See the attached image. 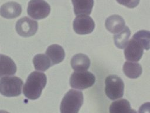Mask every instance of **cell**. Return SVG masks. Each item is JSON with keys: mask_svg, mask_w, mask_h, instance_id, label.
<instances>
[{"mask_svg": "<svg viewBox=\"0 0 150 113\" xmlns=\"http://www.w3.org/2000/svg\"><path fill=\"white\" fill-rule=\"evenodd\" d=\"M47 82L46 75L38 71L32 72L28 77L23 88V93L28 99L35 100L41 95Z\"/></svg>", "mask_w": 150, "mask_h": 113, "instance_id": "cell-1", "label": "cell"}, {"mask_svg": "<svg viewBox=\"0 0 150 113\" xmlns=\"http://www.w3.org/2000/svg\"><path fill=\"white\" fill-rule=\"evenodd\" d=\"M81 91L70 89L64 96L60 104V113H78L83 104Z\"/></svg>", "mask_w": 150, "mask_h": 113, "instance_id": "cell-2", "label": "cell"}, {"mask_svg": "<svg viewBox=\"0 0 150 113\" xmlns=\"http://www.w3.org/2000/svg\"><path fill=\"white\" fill-rule=\"evenodd\" d=\"M23 81L18 77H5L0 79V93L5 97L21 95Z\"/></svg>", "mask_w": 150, "mask_h": 113, "instance_id": "cell-3", "label": "cell"}, {"mask_svg": "<svg viewBox=\"0 0 150 113\" xmlns=\"http://www.w3.org/2000/svg\"><path fill=\"white\" fill-rule=\"evenodd\" d=\"M105 92L111 100H116L122 97L124 84L121 78L117 75L108 76L105 80Z\"/></svg>", "mask_w": 150, "mask_h": 113, "instance_id": "cell-4", "label": "cell"}, {"mask_svg": "<svg viewBox=\"0 0 150 113\" xmlns=\"http://www.w3.org/2000/svg\"><path fill=\"white\" fill-rule=\"evenodd\" d=\"M95 81L94 75L89 71H74L70 77V84L73 88L83 90L93 86Z\"/></svg>", "mask_w": 150, "mask_h": 113, "instance_id": "cell-5", "label": "cell"}, {"mask_svg": "<svg viewBox=\"0 0 150 113\" xmlns=\"http://www.w3.org/2000/svg\"><path fill=\"white\" fill-rule=\"evenodd\" d=\"M50 12V6L44 0H30L28 4V14L33 19H43L49 15Z\"/></svg>", "mask_w": 150, "mask_h": 113, "instance_id": "cell-6", "label": "cell"}, {"mask_svg": "<svg viewBox=\"0 0 150 113\" xmlns=\"http://www.w3.org/2000/svg\"><path fill=\"white\" fill-rule=\"evenodd\" d=\"M15 28L17 33L20 36L29 37L36 34L38 29V24L36 21L25 16L16 22Z\"/></svg>", "mask_w": 150, "mask_h": 113, "instance_id": "cell-7", "label": "cell"}, {"mask_svg": "<svg viewBox=\"0 0 150 113\" xmlns=\"http://www.w3.org/2000/svg\"><path fill=\"white\" fill-rule=\"evenodd\" d=\"M73 29L76 33L85 35L91 33L95 27L93 19L88 15L77 16L73 23Z\"/></svg>", "mask_w": 150, "mask_h": 113, "instance_id": "cell-8", "label": "cell"}, {"mask_svg": "<svg viewBox=\"0 0 150 113\" xmlns=\"http://www.w3.org/2000/svg\"><path fill=\"white\" fill-rule=\"evenodd\" d=\"M142 46L135 39L132 38L128 41L124 49L125 59L128 61L137 62L142 57L143 54Z\"/></svg>", "mask_w": 150, "mask_h": 113, "instance_id": "cell-9", "label": "cell"}, {"mask_svg": "<svg viewBox=\"0 0 150 113\" xmlns=\"http://www.w3.org/2000/svg\"><path fill=\"white\" fill-rule=\"evenodd\" d=\"M21 5L16 2H6L0 8V15L7 19L16 18L21 15Z\"/></svg>", "mask_w": 150, "mask_h": 113, "instance_id": "cell-10", "label": "cell"}, {"mask_svg": "<svg viewBox=\"0 0 150 113\" xmlns=\"http://www.w3.org/2000/svg\"><path fill=\"white\" fill-rule=\"evenodd\" d=\"M16 72V66L14 61L9 56L0 55V78L14 75Z\"/></svg>", "mask_w": 150, "mask_h": 113, "instance_id": "cell-11", "label": "cell"}, {"mask_svg": "<svg viewBox=\"0 0 150 113\" xmlns=\"http://www.w3.org/2000/svg\"><path fill=\"white\" fill-rule=\"evenodd\" d=\"M76 16L89 15L92 11L94 0H71Z\"/></svg>", "mask_w": 150, "mask_h": 113, "instance_id": "cell-12", "label": "cell"}, {"mask_svg": "<svg viewBox=\"0 0 150 113\" xmlns=\"http://www.w3.org/2000/svg\"><path fill=\"white\" fill-rule=\"evenodd\" d=\"M46 55L49 58L53 65L61 62L64 59L65 52L60 45L53 44L47 48Z\"/></svg>", "mask_w": 150, "mask_h": 113, "instance_id": "cell-13", "label": "cell"}, {"mask_svg": "<svg viewBox=\"0 0 150 113\" xmlns=\"http://www.w3.org/2000/svg\"><path fill=\"white\" fill-rule=\"evenodd\" d=\"M90 65V60L85 54L79 53L74 55L71 59V66L75 71H87Z\"/></svg>", "mask_w": 150, "mask_h": 113, "instance_id": "cell-14", "label": "cell"}, {"mask_svg": "<svg viewBox=\"0 0 150 113\" xmlns=\"http://www.w3.org/2000/svg\"><path fill=\"white\" fill-rule=\"evenodd\" d=\"M105 25L108 31L116 34L121 31L125 27V21L121 16L113 15L107 18Z\"/></svg>", "mask_w": 150, "mask_h": 113, "instance_id": "cell-15", "label": "cell"}, {"mask_svg": "<svg viewBox=\"0 0 150 113\" xmlns=\"http://www.w3.org/2000/svg\"><path fill=\"white\" fill-rule=\"evenodd\" d=\"M109 113H137L132 109L130 103L125 99H120L112 102L109 108Z\"/></svg>", "mask_w": 150, "mask_h": 113, "instance_id": "cell-16", "label": "cell"}, {"mask_svg": "<svg viewBox=\"0 0 150 113\" xmlns=\"http://www.w3.org/2000/svg\"><path fill=\"white\" fill-rule=\"evenodd\" d=\"M142 67L139 63L126 61L123 65V72L125 75L131 79L138 78L142 74Z\"/></svg>", "mask_w": 150, "mask_h": 113, "instance_id": "cell-17", "label": "cell"}, {"mask_svg": "<svg viewBox=\"0 0 150 113\" xmlns=\"http://www.w3.org/2000/svg\"><path fill=\"white\" fill-rule=\"evenodd\" d=\"M131 35V31L127 26L119 32L114 34V41L116 46L120 49H124L127 46L129 38Z\"/></svg>", "mask_w": 150, "mask_h": 113, "instance_id": "cell-18", "label": "cell"}, {"mask_svg": "<svg viewBox=\"0 0 150 113\" xmlns=\"http://www.w3.org/2000/svg\"><path fill=\"white\" fill-rule=\"evenodd\" d=\"M33 63L35 69L41 71H45L52 65L51 61L47 56L42 54L36 55L34 56Z\"/></svg>", "mask_w": 150, "mask_h": 113, "instance_id": "cell-19", "label": "cell"}, {"mask_svg": "<svg viewBox=\"0 0 150 113\" xmlns=\"http://www.w3.org/2000/svg\"><path fill=\"white\" fill-rule=\"evenodd\" d=\"M145 50L150 49V31L141 30L136 32L132 36Z\"/></svg>", "mask_w": 150, "mask_h": 113, "instance_id": "cell-20", "label": "cell"}, {"mask_svg": "<svg viewBox=\"0 0 150 113\" xmlns=\"http://www.w3.org/2000/svg\"><path fill=\"white\" fill-rule=\"evenodd\" d=\"M120 4L129 8L136 7L139 3V0H116Z\"/></svg>", "mask_w": 150, "mask_h": 113, "instance_id": "cell-21", "label": "cell"}, {"mask_svg": "<svg viewBox=\"0 0 150 113\" xmlns=\"http://www.w3.org/2000/svg\"><path fill=\"white\" fill-rule=\"evenodd\" d=\"M138 113H150V102L143 104L139 107Z\"/></svg>", "mask_w": 150, "mask_h": 113, "instance_id": "cell-22", "label": "cell"}, {"mask_svg": "<svg viewBox=\"0 0 150 113\" xmlns=\"http://www.w3.org/2000/svg\"><path fill=\"white\" fill-rule=\"evenodd\" d=\"M0 113H9L6 111H4V110H0Z\"/></svg>", "mask_w": 150, "mask_h": 113, "instance_id": "cell-23", "label": "cell"}]
</instances>
